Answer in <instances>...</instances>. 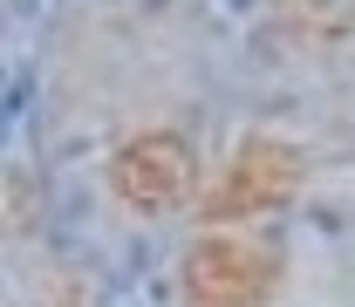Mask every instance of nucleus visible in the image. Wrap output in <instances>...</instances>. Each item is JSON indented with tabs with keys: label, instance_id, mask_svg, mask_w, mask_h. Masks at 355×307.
I'll use <instances>...</instances> for the list:
<instances>
[{
	"label": "nucleus",
	"instance_id": "1",
	"mask_svg": "<svg viewBox=\"0 0 355 307\" xmlns=\"http://www.w3.org/2000/svg\"><path fill=\"white\" fill-rule=\"evenodd\" d=\"M308 177V157L280 137H253L232 150V164L219 171V191L205 198V219L225 225V219H260V212H280Z\"/></svg>",
	"mask_w": 355,
	"mask_h": 307
},
{
	"label": "nucleus",
	"instance_id": "4",
	"mask_svg": "<svg viewBox=\"0 0 355 307\" xmlns=\"http://www.w3.org/2000/svg\"><path fill=\"white\" fill-rule=\"evenodd\" d=\"M273 21L294 42H342L355 35V0H273Z\"/></svg>",
	"mask_w": 355,
	"mask_h": 307
},
{
	"label": "nucleus",
	"instance_id": "2",
	"mask_svg": "<svg viewBox=\"0 0 355 307\" xmlns=\"http://www.w3.org/2000/svg\"><path fill=\"white\" fill-rule=\"evenodd\" d=\"M191 184H198V157L178 130H144L110 157V191L137 212H171L191 198Z\"/></svg>",
	"mask_w": 355,
	"mask_h": 307
},
{
	"label": "nucleus",
	"instance_id": "3",
	"mask_svg": "<svg viewBox=\"0 0 355 307\" xmlns=\"http://www.w3.org/2000/svg\"><path fill=\"white\" fill-rule=\"evenodd\" d=\"M273 273H280L273 253L246 246V239H225V232L198 239V246L184 253V266H178L184 307H260L266 294H273Z\"/></svg>",
	"mask_w": 355,
	"mask_h": 307
}]
</instances>
